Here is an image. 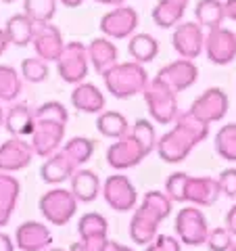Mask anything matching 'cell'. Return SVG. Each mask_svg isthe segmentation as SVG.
<instances>
[{
  "label": "cell",
  "mask_w": 236,
  "mask_h": 251,
  "mask_svg": "<svg viewBox=\"0 0 236 251\" xmlns=\"http://www.w3.org/2000/svg\"><path fill=\"white\" fill-rule=\"evenodd\" d=\"M69 113L63 103L59 100H48L34 109L31 115V132H29V145L34 149V155L48 157L63 145L65 140Z\"/></svg>",
  "instance_id": "obj_1"
},
{
  "label": "cell",
  "mask_w": 236,
  "mask_h": 251,
  "mask_svg": "<svg viewBox=\"0 0 236 251\" xmlns=\"http://www.w3.org/2000/svg\"><path fill=\"white\" fill-rule=\"evenodd\" d=\"M209 136V124L201 122L190 111L178 113L174 120V128L157 140L155 151L165 163H180L184 161L192 149Z\"/></svg>",
  "instance_id": "obj_2"
},
{
  "label": "cell",
  "mask_w": 236,
  "mask_h": 251,
  "mask_svg": "<svg viewBox=\"0 0 236 251\" xmlns=\"http://www.w3.org/2000/svg\"><path fill=\"white\" fill-rule=\"evenodd\" d=\"M171 209H174V201L165 195V191L144 193L142 201L130 220V239L136 245H148L159 234V224L165 218H169Z\"/></svg>",
  "instance_id": "obj_3"
},
{
  "label": "cell",
  "mask_w": 236,
  "mask_h": 251,
  "mask_svg": "<svg viewBox=\"0 0 236 251\" xmlns=\"http://www.w3.org/2000/svg\"><path fill=\"white\" fill-rule=\"evenodd\" d=\"M103 77L107 92H111L115 99H132L136 94H142L146 82L151 80L144 65L136 61L117 63Z\"/></svg>",
  "instance_id": "obj_4"
},
{
  "label": "cell",
  "mask_w": 236,
  "mask_h": 251,
  "mask_svg": "<svg viewBox=\"0 0 236 251\" xmlns=\"http://www.w3.org/2000/svg\"><path fill=\"white\" fill-rule=\"evenodd\" d=\"M146 109L151 113L153 122L161 124V126H169L174 124L178 117L180 109H178V92H174L169 86H165L161 80H148L144 90H142Z\"/></svg>",
  "instance_id": "obj_5"
},
{
  "label": "cell",
  "mask_w": 236,
  "mask_h": 251,
  "mask_svg": "<svg viewBox=\"0 0 236 251\" xmlns=\"http://www.w3.org/2000/svg\"><path fill=\"white\" fill-rule=\"evenodd\" d=\"M40 214L52 226H65L77 211V199L69 188H50L40 197Z\"/></svg>",
  "instance_id": "obj_6"
},
{
  "label": "cell",
  "mask_w": 236,
  "mask_h": 251,
  "mask_svg": "<svg viewBox=\"0 0 236 251\" xmlns=\"http://www.w3.org/2000/svg\"><path fill=\"white\" fill-rule=\"evenodd\" d=\"M174 228L178 234V241L184 243L188 247H199L207 241L209 224L205 214L196 205H186L184 209L178 211Z\"/></svg>",
  "instance_id": "obj_7"
},
{
  "label": "cell",
  "mask_w": 236,
  "mask_h": 251,
  "mask_svg": "<svg viewBox=\"0 0 236 251\" xmlns=\"http://www.w3.org/2000/svg\"><path fill=\"white\" fill-rule=\"evenodd\" d=\"M88 69H90V61H88L86 44L82 42L65 44L61 57L57 59V72L61 75V80L67 84H80L86 80Z\"/></svg>",
  "instance_id": "obj_8"
},
{
  "label": "cell",
  "mask_w": 236,
  "mask_h": 251,
  "mask_svg": "<svg viewBox=\"0 0 236 251\" xmlns=\"http://www.w3.org/2000/svg\"><path fill=\"white\" fill-rule=\"evenodd\" d=\"M151 153L144 149V145H140L130 132L121 138H117V143H113L107 149V163L117 172L136 168L138 163H142L144 157Z\"/></svg>",
  "instance_id": "obj_9"
},
{
  "label": "cell",
  "mask_w": 236,
  "mask_h": 251,
  "mask_svg": "<svg viewBox=\"0 0 236 251\" xmlns=\"http://www.w3.org/2000/svg\"><path fill=\"white\" fill-rule=\"evenodd\" d=\"M103 199L107 201V205L111 209L125 214V211H132L136 207L138 193L128 176L113 174L103 182Z\"/></svg>",
  "instance_id": "obj_10"
},
{
  "label": "cell",
  "mask_w": 236,
  "mask_h": 251,
  "mask_svg": "<svg viewBox=\"0 0 236 251\" xmlns=\"http://www.w3.org/2000/svg\"><path fill=\"white\" fill-rule=\"evenodd\" d=\"M138 27V13L132 6H113L109 13L100 17V31L103 36L111 38V40H125L132 34H136Z\"/></svg>",
  "instance_id": "obj_11"
},
{
  "label": "cell",
  "mask_w": 236,
  "mask_h": 251,
  "mask_svg": "<svg viewBox=\"0 0 236 251\" xmlns=\"http://www.w3.org/2000/svg\"><path fill=\"white\" fill-rule=\"evenodd\" d=\"M203 50L213 65H228L236 59V34L224 25L209 29Z\"/></svg>",
  "instance_id": "obj_12"
},
{
  "label": "cell",
  "mask_w": 236,
  "mask_h": 251,
  "mask_svg": "<svg viewBox=\"0 0 236 251\" xmlns=\"http://www.w3.org/2000/svg\"><path fill=\"white\" fill-rule=\"evenodd\" d=\"M228 107H230V100H228V94L222 88H209L196 97L190 105V111L194 117H199L201 122L205 124H215V122H222L226 113H228Z\"/></svg>",
  "instance_id": "obj_13"
},
{
  "label": "cell",
  "mask_w": 236,
  "mask_h": 251,
  "mask_svg": "<svg viewBox=\"0 0 236 251\" xmlns=\"http://www.w3.org/2000/svg\"><path fill=\"white\" fill-rule=\"evenodd\" d=\"M171 46L182 59H196L205 46L203 27L196 21H180L171 34Z\"/></svg>",
  "instance_id": "obj_14"
},
{
  "label": "cell",
  "mask_w": 236,
  "mask_h": 251,
  "mask_svg": "<svg viewBox=\"0 0 236 251\" xmlns=\"http://www.w3.org/2000/svg\"><path fill=\"white\" fill-rule=\"evenodd\" d=\"M31 159H34V149L23 136H11L0 145V172L6 174L21 172L29 166Z\"/></svg>",
  "instance_id": "obj_15"
},
{
  "label": "cell",
  "mask_w": 236,
  "mask_h": 251,
  "mask_svg": "<svg viewBox=\"0 0 236 251\" xmlns=\"http://www.w3.org/2000/svg\"><path fill=\"white\" fill-rule=\"evenodd\" d=\"M155 77L161 80L165 86H169L174 92H182L186 88H190L199 80V67L194 65L192 59L180 57L178 61H171L167 65H163Z\"/></svg>",
  "instance_id": "obj_16"
},
{
  "label": "cell",
  "mask_w": 236,
  "mask_h": 251,
  "mask_svg": "<svg viewBox=\"0 0 236 251\" xmlns=\"http://www.w3.org/2000/svg\"><path fill=\"white\" fill-rule=\"evenodd\" d=\"M29 44L34 46L36 57H40L46 63H50V61L57 63V59L61 57L63 49H65V42H63L61 31H59V27L52 25V21L36 25L34 27V36H31Z\"/></svg>",
  "instance_id": "obj_17"
},
{
  "label": "cell",
  "mask_w": 236,
  "mask_h": 251,
  "mask_svg": "<svg viewBox=\"0 0 236 251\" xmlns=\"http://www.w3.org/2000/svg\"><path fill=\"white\" fill-rule=\"evenodd\" d=\"M219 199L217 178L211 176H186L184 184V203L196 207H211Z\"/></svg>",
  "instance_id": "obj_18"
},
{
  "label": "cell",
  "mask_w": 236,
  "mask_h": 251,
  "mask_svg": "<svg viewBox=\"0 0 236 251\" xmlns=\"http://www.w3.org/2000/svg\"><path fill=\"white\" fill-rule=\"evenodd\" d=\"M50 245H52V232L42 222L27 220L15 230V247H19L21 251H44Z\"/></svg>",
  "instance_id": "obj_19"
},
{
  "label": "cell",
  "mask_w": 236,
  "mask_h": 251,
  "mask_svg": "<svg viewBox=\"0 0 236 251\" xmlns=\"http://www.w3.org/2000/svg\"><path fill=\"white\" fill-rule=\"evenodd\" d=\"M75 163L69 159V155L59 147L54 153L44 157V163L40 166V176L46 184H63L73 176Z\"/></svg>",
  "instance_id": "obj_20"
},
{
  "label": "cell",
  "mask_w": 236,
  "mask_h": 251,
  "mask_svg": "<svg viewBox=\"0 0 236 251\" xmlns=\"http://www.w3.org/2000/svg\"><path fill=\"white\" fill-rule=\"evenodd\" d=\"M86 50H88V61H90L92 69L98 75H105L113 65L119 63V50H117V46L111 42V38H107V36L90 40V44L86 46Z\"/></svg>",
  "instance_id": "obj_21"
},
{
  "label": "cell",
  "mask_w": 236,
  "mask_h": 251,
  "mask_svg": "<svg viewBox=\"0 0 236 251\" xmlns=\"http://www.w3.org/2000/svg\"><path fill=\"white\" fill-rule=\"evenodd\" d=\"M105 94L98 90V86L90 82L75 84L71 92V105L82 113H100L105 109Z\"/></svg>",
  "instance_id": "obj_22"
},
{
  "label": "cell",
  "mask_w": 236,
  "mask_h": 251,
  "mask_svg": "<svg viewBox=\"0 0 236 251\" xmlns=\"http://www.w3.org/2000/svg\"><path fill=\"white\" fill-rule=\"evenodd\" d=\"M19 195H21L19 180L6 174V172H0V228L11 222L13 211L19 203Z\"/></svg>",
  "instance_id": "obj_23"
},
{
  "label": "cell",
  "mask_w": 236,
  "mask_h": 251,
  "mask_svg": "<svg viewBox=\"0 0 236 251\" xmlns=\"http://www.w3.org/2000/svg\"><path fill=\"white\" fill-rule=\"evenodd\" d=\"M69 180H71V193L77 203H92L100 195V178L96 176V172L77 168Z\"/></svg>",
  "instance_id": "obj_24"
},
{
  "label": "cell",
  "mask_w": 236,
  "mask_h": 251,
  "mask_svg": "<svg viewBox=\"0 0 236 251\" xmlns=\"http://www.w3.org/2000/svg\"><path fill=\"white\" fill-rule=\"evenodd\" d=\"M31 115L34 109H29L25 103H13L9 111L4 113V128L11 136H29L31 132Z\"/></svg>",
  "instance_id": "obj_25"
},
{
  "label": "cell",
  "mask_w": 236,
  "mask_h": 251,
  "mask_svg": "<svg viewBox=\"0 0 236 251\" xmlns=\"http://www.w3.org/2000/svg\"><path fill=\"white\" fill-rule=\"evenodd\" d=\"M34 27H36V23L31 21L27 15L17 13V15H13V17L6 21L4 31H6V38H9L11 44L23 49V46H27V44L31 42V36H34Z\"/></svg>",
  "instance_id": "obj_26"
},
{
  "label": "cell",
  "mask_w": 236,
  "mask_h": 251,
  "mask_svg": "<svg viewBox=\"0 0 236 251\" xmlns=\"http://www.w3.org/2000/svg\"><path fill=\"white\" fill-rule=\"evenodd\" d=\"M128 52L132 61L136 63H148L153 61L157 54H159V42L157 38H153L151 34H132L130 36V42H128Z\"/></svg>",
  "instance_id": "obj_27"
},
{
  "label": "cell",
  "mask_w": 236,
  "mask_h": 251,
  "mask_svg": "<svg viewBox=\"0 0 236 251\" xmlns=\"http://www.w3.org/2000/svg\"><path fill=\"white\" fill-rule=\"evenodd\" d=\"M194 19L201 27H205V29L219 27L226 19L224 2L222 0H199L196 6H194Z\"/></svg>",
  "instance_id": "obj_28"
},
{
  "label": "cell",
  "mask_w": 236,
  "mask_h": 251,
  "mask_svg": "<svg viewBox=\"0 0 236 251\" xmlns=\"http://www.w3.org/2000/svg\"><path fill=\"white\" fill-rule=\"evenodd\" d=\"M23 92V77L11 65H0V103H15Z\"/></svg>",
  "instance_id": "obj_29"
},
{
  "label": "cell",
  "mask_w": 236,
  "mask_h": 251,
  "mask_svg": "<svg viewBox=\"0 0 236 251\" xmlns=\"http://www.w3.org/2000/svg\"><path fill=\"white\" fill-rule=\"evenodd\" d=\"M96 130L107 138H121L130 132L128 120L117 111H100L96 117Z\"/></svg>",
  "instance_id": "obj_30"
},
{
  "label": "cell",
  "mask_w": 236,
  "mask_h": 251,
  "mask_svg": "<svg viewBox=\"0 0 236 251\" xmlns=\"http://www.w3.org/2000/svg\"><path fill=\"white\" fill-rule=\"evenodd\" d=\"M107 230H109V224H107V218L96 214V211H90L80 218L77 222V234H80L82 241H100V239H107Z\"/></svg>",
  "instance_id": "obj_31"
},
{
  "label": "cell",
  "mask_w": 236,
  "mask_h": 251,
  "mask_svg": "<svg viewBox=\"0 0 236 251\" xmlns=\"http://www.w3.org/2000/svg\"><path fill=\"white\" fill-rule=\"evenodd\" d=\"M186 6L174 2V0H159L157 6L153 9V21L157 23V27H176L180 21L184 19Z\"/></svg>",
  "instance_id": "obj_32"
},
{
  "label": "cell",
  "mask_w": 236,
  "mask_h": 251,
  "mask_svg": "<svg viewBox=\"0 0 236 251\" xmlns=\"http://www.w3.org/2000/svg\"><path fill=\"white\" fill-rule=\"evenodd\" d=\"M63 151L69 155V159L75 163V168H82L86 161L92 159L94 155V140L86 138V136H73L67 143H63Z\"/></svg>",
  "instance_id": "obj_33"
},
{
  "label": "cell",
  "mask_w": 236,
  "mask_h": 251,
  "mask_svg": "<svg viewBox=\"0 0 236 251\" xmlns=\"http://www.w3.org/2000/svg\"><path fill=\"white\" fill-rule=\"evenodd\" d=\"M23 15L40 25V23H50L57 15V0H23Z\"/></svg>",
  "instance_id": "obj_34"
},
{
  "label": "cell",
  "mask_w": 236,
  "mask_h": 251,
  "mask_svg": "<svg viewBox=\"0 0 236 251\" xmlns=\"http://www.w3.org/2000/svg\"><path fill=\"white\" fill-rule=\"evenodd\" d=\"M215 151L226 161H236V124H226L215 134Z\"/></svg>",
  "instance_id": "obj_35"
},
{
  "label": "cell",
  "mask_w": 236,
  "mask_h": 251,
  "mask_svg": "<svg viewBox=\"0 0 236 251\" xmlns=\"http://www.w3.org/2000/svg\"><path fill=\"white\" fill-rule=\"evenodd\" d=\"M21 77L31 84H40L48 77V63L42 61L40 57L23 59L21 63Z\"/></svg>",
  "instance_id": "obj_36"
},
{
  "label": "cell",
  "mask_w": 236,
  "mask_h": 251,
  "mask_svg": "<svg viewBox=\"0 0 236 251\" xmlns=\"http://www.w3.org/2000/svg\"><path fill=\"white\" fill-rule=\"evenodd\" d=\"M130 134L136 138L140 145H144V149H146L148 153L155 151V147H157V134H155V126L148 122V120H136V124L132 126Z\"/></svg>",
  "instance_id": "obj_37"
},
{
  "label": "cell",
  "mask_w": 236,
  "mask_h": 251,
  "mask_svg": "<svg viewBox=\"0 0 236 251\" xmlns=\"http://www.w3.org/2000/svg\"><path fill=\"white\" fill-rule=\"evenodd\" d=\"M205 245L209 247V251H230L234 241H232V232L226 228V226H219V228L209 230Z\"/></svg>",
  "instance_id": "obj_38"
},
{
  "label": "cell",
  "mask_w": 236,
  "mask_h": 251,
  "mask_svg": "<svg viewBox=\"0 0 236 251\" xmlns=\"http://www.w3.org/2000/svg\"><path fill=\"white\" fill-rule=\"evenodd\" d=\"M186 172H176L165 180V195L174 203H184V184H186Z\"/></svg>",
  "instance_id": "obj_39"
},
{
  "label": "cell",
  "mask_w": 236,
  "mask_h": 251,
  "mask_svg": "<svg viewBox=\"0 0 236 251\" xmlns=\"http://www.w3.org/2000/svg\"><path fill=\"white\" fill-rule=\"evenodd\" d=\"M144 251H182V243L171 234H157L148 245H144Z\"/></svg>",
  "instance_id": "obj_40"
},
{
  "label": "cell",
  "mask_w": 236,
  "mask_h": 251,
  "mask_svg": "<svg viewBox=\"0 0 236 251\" xmlns=\"http://www.w3.org/2000/svg\"><path fill=\"white\" fill-rule=\"evenodd\" d=\"M217 184H219V193H224L226 197L236 201V168L224 170L217 178Z\"/></svg>",
  "instance_id": "obj_41"
},
{
  "label": "cell",
  "mask_w": 236,
  "mask_h": 251,
  "mask_svg": "<svg viewBox=\"0 0 236 251\" xmlns=\"http://www.w3.org/2000/svg\"><path fill=\"white\" fill-rule=\"evenodd\" d=\"M107 241L109 239H100V241H77L73 243L71 247H69V251H105L107 247Z\"/></svg>",
  "instance_id": "obj_42"
},
{
  "label": "cell",
  "mask_w": 236,
  "mask_h": 251,
  "mask_svg": "<svg viewBox=\"0 0 236 251\" xmlns=\"http://www.w3.org/2000/svg\"><path fill=\"white\" fill-rule=\"evenodd\" d=\"M226 228L232 232V237H236V203L228 209V214H226Z\"/></svg>",
  "instance_id": "obj_43"
},
{
  "label": "cell",
  "mask_w": 236,
  "mask_h": 251,
  "mask_svg": "<svg viewBox=\"0 0 236 251\" xmlns=\"http://www.w3.org/2000/svg\"><path fill=\"white\" fill-rule=\"evenodd\" d=\"M0 251H15V241L6 232H0Z\"/></svg>",
  "instance_id": "obj_44"
},
{
  "label": "cell",
  "mask_w": 236,
  "mask_h": 251,
  "mask_svg": "<svg viewBox=\"0 0 236 251\" xmlns=\"http://www.w3.org/2000/svg\"><path fill=\"white\" fill-rule=\"evenodd\" d=\"M224 15H226V19L236 21V0H226L224 2Z\"/></svg>",
  "instance_id": "obj_45"
},
{
  "label": "cell",
  "mask_w": 236,
  "mask_h": 251,
  "mask_svg": "<svg viewBox=\"0 0 236 251\" xmlns=\"http://www.w3.org/2000/svg\"><path fill=\"white\" fill-rule=\"evenodd\" d=\"M105 251H134V249L128 245H121V243H117V241H107Z\"/></svg>",
  "instance_id": "obj_46"
},
{
  "label": "cell",
  "mask_w": 236,
  "mask_h": 251,
  "mask_svg": "<svg viewBox=\"0 0 236 251\" xmlns=\"http://www.w3.org/2000/svg\"><path fill=\"white\" fill-rule=\"evenodd\" d=\"M9 38H6V31L4 29H0V57H2V54H4V50L6 49H9Z\"/></svg>",
  "instance_id": "obj_47"
},
{
  "label": "cell",
  "mask_w": 236,
  "mask_h": 251,
  "mask_svg": "<svg viewBox=\"0 0 236 251\" xmlns=\"http://www.w3.org/2000/svg\"><path fill=\"white\" fill-rule=\"evenodd\" d=\"M57 2L69 6V9H75V6H80V4L84 2V0H57Z\"/></svg>",
  "instance_id": "obj_48"
},
{
  "label": "cell",
  "mask_w": 236,
  "mask_h": 251,
  "mask_svg": "<svg viewBox=\"0 0 236 251\" xmlns=\"http://www.w3.org/2000/svg\"><path fill=\"white\" fill-rule=\"evenodd\" d=\"M94 2H100V4H107V6H119L125 2V0H94Z\"/></svg>",
  "instance_id": "obj_49"
},
{
  "label": "cell",
  "mask_w": 236,
  "mask_h": 251,
  "mask_svg": "<svg viewBox=\"0 0 236 251\" xmlns=\"http://www.w3.org/2000/svg\"><path fill=\"white\" fill-rule=\"evenodd\" d=\"M4 124V109H2V103H0V128H2Z\"/></svg>",
  "instance_id": "obj_50"
},
{
  "label": "cell",
  "mask_w": 236,
  "mask_h": 251,
  "mask_svg": "<svg viewBox=\"0 0 236 251\" xmlns=\"http://www.w3.org/2000/svg\"><path fill=\"white\" fill-rule=\"evenodd\" d=\"M174 2H178V4H182V6H186V4H188V0H174Z\"/></svg>",
  "instance_id": "obj_51"
},
{
  "label": "cell",
  "mask_w": 236,
  "mask_h": 251,
  "mask_svg": "<svg viewBox=\"0 0 236 251\" xmlns=\"http://www.w3.org/2000/svg\"><path fill=\"white\" fill-rule=\"evenodd\" d=\"M44 251H67V249H61V247H52V249H44Z\"/></svg>",
  "instance_id": "obj_52"
},
{
  "label": "cell",
  "mask_w": 236,
  "mask_h": 251,
  "mask_svg": "<svg viewBox=\"0 0 236 251\" xmlns=\"http://www.w3.org/2000/svg\"><path fill=\"white\" fill-rule=\"evenodd\" d=\"M0 2H6V4H9V2H15V0H0Z\"/></svg>",
  "instance_id": "obj_53"
},
{
  "label": "cell",
  "mask_w": 236,
  "mask_h": 251,
  "mask_svg": "<svg viewBox=\"0 0 236 251\" xmlns=\"http://www.w3.org/2000/svg\"><path fill=\"white\" fill-rule=\"evenodd\" d=\"M230 251H236V243H234V245H232V249Z\"/></svg>",
  "instance_id": "obj_54"
}]
</instances>
